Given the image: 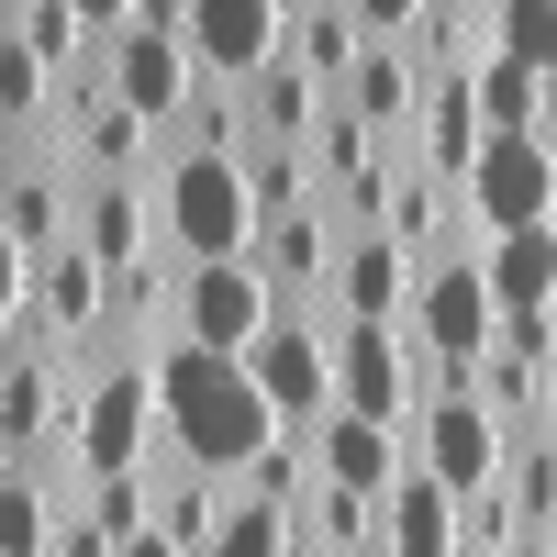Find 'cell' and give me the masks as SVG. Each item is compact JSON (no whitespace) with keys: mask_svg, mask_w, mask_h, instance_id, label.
<instances>
[{"mask_svg":"<svg viewBox=\"0 0 557 557\" xmlns=\"http://www.w3.org/2000/svg\"><path fill=\"white\" fill-rule=\"evenodd\" d=\"M0 446H12V457L57 446V346H45V357H12V368H0Z\"/></svg>","mask_w":557,"mask_h":557,"instance_id":"24","label":"cell"},{"mask_svg":"<svg viewBox=\"0 0 557 557\" xmlns=\"http://www.w3.org/2000/svg\"><path fill=\"white\" fill-rule=\"evenodd\" d=\"M157 412H168V457H190V469H235V480H246L257 446L290 435L278 401L257 391V368L223 357V346H190V335L157 346Z\"/></svg>","mask_w":557,"mask_h":557,"instance_id":"1","label":"cell"},{"mask_svg":"<svg viewBox=\"0 0 557 557\" xmlns=\"http://www.w3.org/2000/svg\"><path fill=\"white\" fill-rule=\"evenodd\" d=\"M246 112H257V146H312L323 112H335V89H323L301 57H278V67L246 78Z\"/></svg>","mask_w":557,"mask_h":557,"instance_id":"20","label":"cell"},{"mask_svg":"<svg viewBox=\"0 0 557 557\" xmlns=\"http://www.w3.org/2000/svg\"><path fill=\"white\" fill-rule=\"evenodd\" d=\"M480 146H491L480 89H469V78H424V112H412V168H435V178H457V190H469Z\"/></svg>","mask_w":557,"mask_h":557,"instance_id":"16","label":"cell"},{"mask_svg":"<svg viewBox=\"0 0 557 557\" xmlns=\"http://www.w3.org/2000/svg\"><path fill=\"white\" fill-rule=\"evenodd\" d=\"M0 34H23V45H34V57H45V67H57V78H78V45H89V34H101V23H89V12H78V0H23V12H12V23H0Z\"/></svg>","mask_w":557,"mask_h":557,"instance_id":"28","label":"cell"},{"mask_svg":"<svg viewBox=\"0 0 557 557\" xmlns=\"http://www.w3.org/2000/svg\"><path fill=\"white\" fill-rule=\"evenodd\" d=\"M546 424H557V357H546Z\"/></svg>","mask_w":557,"mask_h":557,"instance_id":"37","label":"cell"},{"mask_svg":"<svg viewBox=\"0 0 557 557\" xmlns=\"http://www.w3.org/2000/svg\"><path fill=\"white\" fill-rule=\"evenodd\" d=\"M201 557H301V513H290V502L235 491V513L212 524V546H201Z\"/></svg>","mask_w":557,"mask_h":557,"instance_id":"26","label":"cell"},{"mask_svg":"<svg viewBox=\"0 0 557 557\" xmlns=\"http://www.w3.org/2000/svg\"><path fill=\"white\" fill-rule=\"evenodd\" d=\"M346 112H368L391 134V146H412V112H424V67H412V45L401 34H368V57L346 78Z\"/></svg>","mask_w":557,"mask_h":557,"instance_id":"18","label":"cell"},{"mask_svg":"<svg viewBox=\"0 0 557 557\" xmlns=\"http://www.w3.org/2000/svg\"><path fill=\"white\" fill-rule=\"evenodd\" d=\"M34 301H45L57 335H112V257H89V246L67 235L57 257L34 268Z\"/></svg>","mask_w":557,"mask_h":557,"instance_id":"19","label":"cell"},{"mask_svg":"<svg viewBox=\"0 0 557 557\" xmlns=\"http://www.w3.org/2000/svg\"><path fill=\"white\" fill-rule=\"evenodd\" d=\"M491 34H502V57L557 78V0H491Z\"/></svg>","mask_w":557,"mask_h":557,"instance_id":"30","label":"cell"},{"mask_svg":"<svg viewBox=\"0 0 557 557\" xmlns=\"http://www.w3.org/2000/svg\"><path fill=\"white\" fill-rule=\"evenodd\" d=\"M424 391H435V357L412 346V323H335V401L368 412V424H424Z\"/></svg>","mask_w":557,"mask_h":557,"instance_id":"4","label":"cell"},{"mask_svg":"<svg viewBox=\"0 0 557 557\" xmlns=\"http://www.w3.org/2000/svg\"><path fill=\"white\" fill-rule=\"evenodd\" d=\"M323 480V457H312V435H278V446H257L246 457V491L257 502H290V513H301V491Z\"/></svg>","mask_w":557,"mask_h":557,"instance_id":"31","label":"cell"},{"mask_svg":"<svg viewBox=\"0 0 557 557\" xmlns=\"http://www.w3.org/2000/svg\"><path fill=\"white\" fill-rule=\"evenodd\" d=\"M0 235H12L23 268H45L78 223H67V168L57 157H12V178H0Z\"/></svg>","mask_w":557,"mask_h":557,"instance_id":"15","label":"cell"},{"mask_svg":"<svg viewBox=\"0 0 557 557\" xmlns=\"http://www.w3.org/2000/svg\"><path fill=\"white\" fill-rule=\"evenodd\" d=\"M101 78H112L123 112H146L178 146V123H190V101H201L212 67L190 57V23H123V34H101Z\"/></svg>","mask_w":557,"mask_h":557,"instance_id":"5","label":"cell"},{"mask_svg":"<svg viewBox=\"0 0 557 557\" xmlns=\"http://www.w3.org/2000/svg\"><path fill=\"white\" fill-rule=\"evenodd\" d=\"M78 12H89V23H101V34H123L134 12H146V0H78Z\"/></svg>","mask_w":557,"mask_h":557,"instance_id":"34","label":"cell"},{"mask_svg":"<svg viewBox=\"0 0 557 557\" xmlns=\"http://www.w3.org/2000/svg\"><path fill=\"white\" fill-rule=\"evenodd\" d=\"M502 557H557V546H546V535H524V546H502Z\"/></svg>","mask_w":557,"mask_h":557,"instance_id":"36","label":"cell"},{"mask_svg":"<svg viewBox=\"0 0 557 557\" xmlns=\"http://www.w3.org/2000/svg\"><path fill=\"white\" fill-rule=\"evenodd\" d=\"M67 469L78 480H112V469H168V412H157V357L146 346H112L78 391V435H67Z\"/></svg>","mask_w":557,"mask_h":557,"instance_id":"3","label":"cell"},{"mask_svg":"<svg viewBox=\"0 0 557 557\" xmlns=\"http://www.w3.org/2000/svg\"><path fill=\"white\" fill-rule=\"evenodd\" d=\"M246 190H257V223H278V212L323 201V178H312V146H246Z\"/></svg>","mask_w":557,"mask_h":557,"instance_id":"27","label":"cell"},{"mask_svg":"<svg viewBox=\"0 0 557 557\" xmlns=\"http://www.w3.org/2000/svg\"><path fill=\"white\" fill-rule=\"evenodd\" d=\"M469 89H480V123H491V134H546V112H557V78H535V67H513V57L469 67Z\"/></svg>","mask_w":557,"mask_h":557,"instance_id":"25","label":"cell"},{"mask_svg":"<svg viewBox=\"0 0 557 557\" xmlns=\"http://www.w3.org/2000/svg\"><path fill=\"white\" fill-rule=\"evenodd\" d=\"M235 491H246L235 469H190V457H168V469H157V535H178V546L201 557L212 524L235 513Z\"/></svg>","mask_w":557,"mask_h":557,"instance_id":"22","label":"cell"},{"mask_svg":"<svg viewBox=\"0 0 557 557\" xmlns=\"http://www.w3.org/2000/svg\"><path fill=\"white\" fill-rule=\"evenodd\" d=\"M246 368H257V391L278 401V424L312 435L323 412H335V312H278L268 335L246 346Z\"/></svg>","mask_w":557,"mask_h":557,"instance_id":"7","label":"cell"},{"mask_svg":"<svg viewBox=\"0 0 557 557\" xmlns=\"http://www.w3.org/2000/svg\"><path fill=\"white\" fill-rule=\"evenodd\" d=\"M278 323V290H268V268L257 257H212V268H178V335L190 346H223V357H246L257 335Z\"/></svg>","mask_w":557,"mask_h":557,"instance_id":"10","label":"cell"},{"mask_svg":"<svg viewBox=\"0 0 557 557\" xmlns=\"http://www.w3.org/2000/svg\"><path fill=\"white\" fill-rule=\"evenodd\" d=\"M480 278L502 312H557V223H524V235H491Z\"/></svg>","mask_w":557,"mask_h":557,"instance_id":"21","label":"cell"},{"mask_svg":"<svg viewBox=\"0 0 557 557\" xmlns=\"http://www.w3.org/2000/svg\"><path fill=\"white\" fill-rule=\"evenodd\" d=\"M412 290H424V257L380 223H357L335 246V278H323V312L335 323H412Z\"/></svg>","mask_w":557,"mask_h":557,"instance_id":"11","label":"cell"},{"mask_svg":"<svg viewBox=\"0 0 557 557\" xmlns=\"http://www.w3.org/2000/svg\"><path fill=\"white\" fill-rule=\"evenodd\" d=\"M380 557H469L457 491H446L435 469H401V491L380 502Z\"/></svg>","mask_w":557,"mask_h":557,"instance_id":"17","label":"cell"},{"mask_svg":"<svg viewBox=\"0 0 557 557\" xmlns=\"http://www.w3.org/2000/svg\"><path fill=\"white\" fill-rule=\"evenodd\" d=\"M546 546H557V524H546Z\"/></svg>","mask_w":557,"mask_h":557,"instance_id":"38","label":"cell"},{"mask_svg":"<svg viewBox=\"0 0 557 557\" xmlns=\"http://www.w3.org/2000/svg\"><path fill=\"white\" fill-rule=\"evenodd\" d=\"M123 557H190V546H178V535H157V524H146V535H123Z\"/></svg>","mask_w":557,"mask_h":557,"instance_id":"35","label":"cell"},{"mask_svg":"<svg viewBox=\"0 0 557 557\" xmlns=\"http://www.w3.org/2000/svg\"><path fill=\"white\" fill-rule=\"evenodd\" d=\"M57 557H123V546H112V524L78 502V513H57Z\"/></svg>","mask_w":557,"mask_h":557,"instance_id":"32","label":"cell"},{"mask_svg":"<svg viewBox=\"0 0 557 557\" xmlns=\"http://www.w3.org/2000/svg\"><path fill=\"white\" fill-rule=\"evenodd\" d=\"M457 201H469V257H480L491 235H524V223H557V146H546V134H491Z\"/></svg>","mask_w":557,"mask_h":557,"instance_id":"6","label":"cell"},{"mask_svg":"<svg viewBox=\"0 0 557 557\" xmlns=\"http://www.w3.org/2000/svg\"><path fill=\"white\" fill-rule=\"evenodd\" d=\"M502 480H513L524 524L546 535V524H557V424H524V435H513V469H502Z\"/></svg>","mask_w":557,"mask_h":557,"instance_id":"29","label":"cell"},{"mask_svg":"<svg viewBox=\"0 0 557 557\" xmlns=\"http://www.w3.org/2000/svg\"><path fill=\"white\" fill-rule=\"evenodd\" d=\"M346 12H357V34H412L435 0H346Z\"/></svg>","mask_w":557,"mask_h":557,"instance_id":"33","label":"cell"},{"mask_svg":"<svg viewBox=\"0 0 557 557\" xmlns=\"http://www.w3.org/2000/svg\"><path fill=\"white\" fill-rule=\"evenodd\" d=\"M412 469H435L457 502H469V491H491L502 469H513V424H502L480 391H435L424 424H412Z\"/></svg>","mask_w":557,"mask_h":557,"instance_id":"9","label":"cell"},{"mask_svg":"<svg viewBox=\"0 0 557 557\" xmlns=\"http://www.w3.org/2000/svg\"><path fill=\"white\" fill-rule=\"evenodd\" d=\"M278 45H290V0H190V57L212 67V78H257V67H278Z\"/></svg>","mask_w":557,"mask_h":557,"instance_id":"12","label":"cell"},{"mask_svg":"<svg viewBox=\"0 0 557 557\" xmlns=\"http://www.w3.org/2000/svg\"><path fill=\"white\" fill-rule=\"evenodd\" d=\"M157 223H168V257H178V268L257 257V190H246V157L168 146V157H157Z\"/></svg>","mask_w":557,"mask_h":557,"instance_id":"2","label":"cell"},{"mask_svg":"<svg viewBox=\"0 0 557 557\" xmlns=\"http://www.w3.org/2000/svg\"><path fill=\"white\" fill-rule=\"evenodd\" d=\"M312 457H323V480H346V491H368V502H391L401 491V469H412V435L401 424H368V412H323L312 424Z\"/></svg>","mask_w":557,"mask_h":557,"instance_id":"14","label":"cell"},{"mask_svg":"<svg viewBox=\"0 0 557 557\" xmlns=\"http://www.w3.org/2000/svg\"><path fill=\"white\" fill-rule=\"evenodd\" d=\"M78 246L112 257V268H146L168 246L157 223V178H78Z\"/></svg>","mask_w":557,"mask_h":557,"instance_id":"13","label":"cell"},{"mask_svg":"<svg viewBox=\"0 0 557 557\" xmlns=\"http://www.w3.org/2000/svg\"><path fill=\"white\" fill-rule=\"evenodd\" d=\"M412 346H424L435 368H480L502 346V301L480 257H424V290H412Z\"/></svg>","mask_w":557,"mask_h":557,"instance_id":"8","label":"cell"},{"mask_svg":"<svg viewBox=\"0 0 557 557\" xmlns=\"http://www.w3.org/2000/svg\"><path fill=\"white\" fill-rule=\"evenodd\" d=\"M278 57H301V67H312V78L346 101V78H357V57H368V34H357V12H346V0H301V12H290V45H278Z\"/></svg>","mask_w":557,"mask_h":557,"instance_id":"23","label":"cell"}]
</instances>
